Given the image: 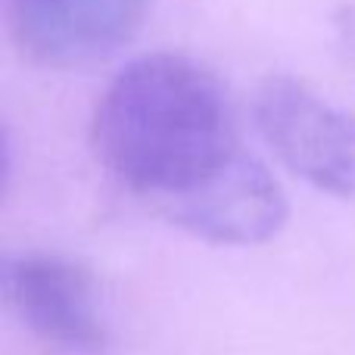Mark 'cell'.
I'll return each instance as SVG.
<instances>
[{
	"instance_id": "1",
	"label": "cell",
	"mask_w": 355,
	"mask_h": 355,
	"mask_svg": "<svg viewBox=\"0 0 355 355\" xmlns=\"http://www.w3.org/2000/svg\"><path fill=\"white\" fill-rule=\"evenodd\" d=\"M91 137L116 181L156 202L202 181L240 150L218 75L175 50L135 56L112 75Z\"/></svg>"
},
{
	"instance_id": "2",
	"label": "cell",
	"mask_w": 355,
	"mask_h": 355,
	"mask_svg": "<svg viewBox=\"0 0 355 355\" xmlns=\"http://www.w3.org/2000/svg\"><path fill=\"white\" fill-rule=\"evenodd\" d=\"M252 125L290 175L318 193L355 200V112L306 81L268 75L252 94Z\"/></svg>"
},
{
	"instance_id": "3",
	"label": "cell",
	"mask_w": 355,
	"mask_h": 355,
	"mask_svg": "<svg viewBox=\"0 0 355 355\" xmlns=\"http://www.w3.org/2000/svg\"><path fill=\"white\" fill-rule=\"evenodd\" d=\"M0 293L19 324L62 355H103L106 321L94 275L81 262L47 250L6 252Z\"/></svg>"
},
{
	"instance_id": "4",
	"label": "cell",
	"mask_w": 355,
	"mask_h": 355,
	"mask_svg": "<svg viewBox=\"0 0 355 355\" xmlns=\"http://www.w3.org/2000/svg\"><path fill=\"white\" fill-rule=\"evenodd\" d=\"M159 206L172 225L215 246L268 243L290 218V200L277 178L243 150Z\"/></svg>"
},
{
	"instance_id": "5",
	"label": "cell",
	"mask_w": 355,
	"mask_h": 355,
	"mask_svg": "<svg viewBox=\"0 0 355 355\" xmlns=\"http://www.w3.org/2000/svg\"><path fill=\"white\" fill-rule=\"evenodd\" d=\"M3 6L19 50L50 69H78L119 53L150 12V0H3Z\"/></svg>"
}]
</instances>
